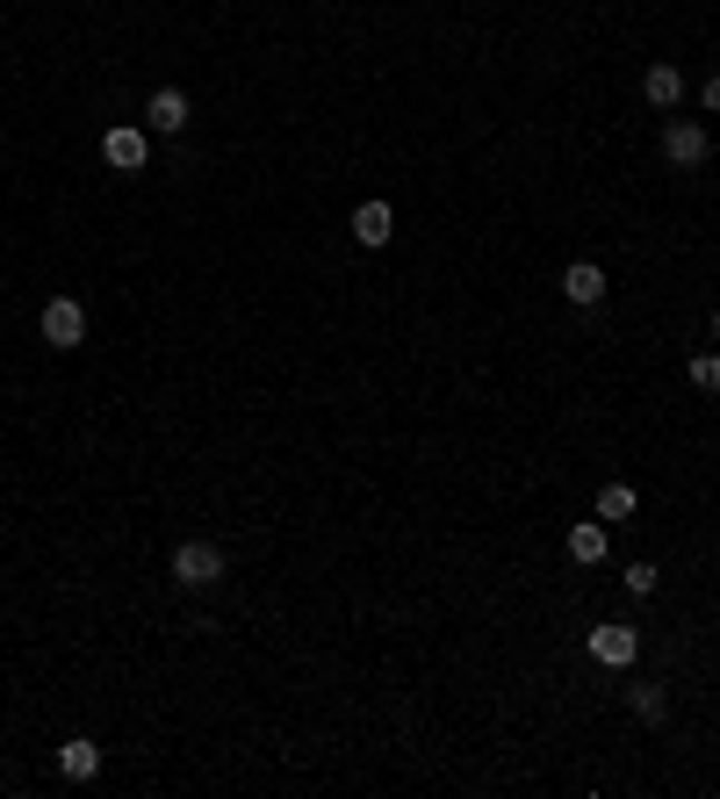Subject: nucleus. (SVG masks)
Returning <instances> with one entry per match:
<instances>
[{
    "label": "nucleus",
    "mask_w": 720,
    "mask_h": 799,
    "mask_svg": "<svg viewBox=\"0 0 720 799\" xmlns=\"http://www.w3.org/2000/svg\"><path fill=\"white\" fill-rule=\"evenodd\" d=\"M562 296H570L576 310H599V303H605V274L591 267V259H576V267L562 274Z\"/></svg>",
    "instance_id": "7"
},
{
    "label": "nucleus",
    "mask_w": 720,
    "mask_h": 799,
    "mask_svg": "<svg viewBox=\"0 0 720 799\" xmlns=\"http://www.w3.org/2000/svg\"><path fill=\"white\" fill-rule=\"evenodd\" d=\"M634 655H641V634L634 627H599V634H591V663H605V670H634Z\"/></svg>",
    "instance_id": "3"
},
{
    "label": "nucleus",
    "mask_w": 720,
    "mask_h": 799,
    "mask_svg": "<svg viewBox=\"0 0 720 799\" xmlns=\"http://www.w3.org/2000/svg\"><path fill=\"white\" fill-rule=\"evenodd\" d=\"M663 159H670V166H707V122L678 116V122L663 130Z\"/></svg>",
    "instance_id": "4"
},
{
    "label": "nucleus",
    "mask_w": 720,
    "mask_h": 799,
    "mask_svg": "<svg viewBox=\"0 0 720 799\" xmlns=\"http://www.w3.org/2000/svg\"><path fill=\"white\" fill-rule=\"evenodd\" d=\"M699 101H707V109L720 116V80H707V87H699Z\"/></svg>",
    "instance_id": "16"
},
{
    "label": "nucleus",
    "mask_w": 720,
    "mask_h": 799,
    "mask_svg": "<svg viewBox=\"0 0 720 799\" xmlns=\"http://www.w3.org/2000/svg\"><path fill=\"white\" fill-rule=\"evenodd\" d=\"M354 238L367 245V253H375V245H389V238H396V209H389V203H361V209H354Z\"/></svg>",
    "instance_id": "8"
},
{
    "label": "nucleus",
    "mask_w": 720,
    "mask_h": 799,
    "mask_svg": "<svg viewBox=\"0 0 720 799\" xmlns=\"http://www.w3.org/2000/svg\"><path fill=\"white\" fill-rule=\"evenodd\" d=\"M570 555L584 562V570H599L605 562V519H576L570 526Z\"/></svg>",
    "instance_id": "10"
},
{
    "label": "nucleus",
    "mask_w": 720,
    "mask_h": 799,
    "mask_svg": "<svg viewBox=\"0 0 720 799\" xmlns=\"http://www.w3.org/2000/svg\"><path fill=\"white\" fill-rule=\"evenodd\" d=\"M58 771H66V778H72V786H87V778H95V771H101V749H95V742H87V734H72V742H66V749H58Z\"/></svg>",
    "instance_id": "9"
},
{
    "label": "nucleus",
    "mask_w": 720,
    "mask_h": 799,
    "mask_svg": "<svg viewBox=\"0 0 720 799\" xmlns=\"http://www.w3.org/2000/svg\"><path fill=\"white\" fill-rule=\"evenodd\" d=\"M101 159L116 166V174H145V159H151V145H145V130H130V122H116L109 137H101Z\"/></svg>",
    "instance_id": "5"
},
{
    "label": "nucleus",
    "mask_w": 720,
    "mask_h": 799,
    "mask_svg": "<svg viewBox=\"0 0 720 799\" xmlns=\"http://www.w3.org/2000/svg\"><path fill=\"white\" fill-rule=\"evenodd\" d=\"M641 95H649L655 109H678V101H684V72L670 66V58H655V66L641 72Z\"/></svg>",
    "instance_id": "6"
},
{
    "label": "nucleus",
    "mask_w": 720,
    "mask_h": 799,
    "mask_svg": "<svg viewBox=\"0 0 720 799\" xmlns=\"http://www.w3.org/2000/svg\"><path fill=\"white\" fill-rule=\"evenodd\" d=\"M627 706H634L641 720H663V691H655V684H634V691H627Z\"/></svg>",
    "instance_id": "14"
},
{
    "label": "nucleus",
    "mask_w": 720,
    "mask_h": 799,
    "mask_svg": "<svg viewBox=\"0 0 720 799\" xmlns=\"http://www.w3.org/2000/svg\"><path fill=\"white\" fill-rule=\"evenodd\" d=\"M224 570H231V562H224L217 541H180L174 548V583L180 591H209V583H224Z\"/></svg>",
    "instance_id": "1"
},
{
    "label": "nucleus",
    "mask_w": 720,
    "mask_h": 799,
    "mask_svg": "<svg viewBox=\"0 0 720 799\" xmlns=\"http://www.w3.org/2000/svg\"><path fill=\"white\" fill-rule=\"evenodd\" d=\"M145 116H151V130H188V95H180V87H159Z\"/></svg>",
    "instance_id": "11"
},
{
    "label": "nucleus",
    "mask_w": 720,
    "mask_h": 799,
    "mask_svg": "<svg viewBox=\"0 0 720 799\" xmlns=\"http://www.w3.org/2000/svg\"><path fill=\"white\" fill-rule=\"evenodd\" d=\"M713 339H720V317H713Z\"/></svg>",
    "instance_id": "17"
},
{
    "label": "nucleus",
    "mask_w": 720,
    "mask_h": 799,
    "mask_svg": "<svg viewBox=\"0 0 720 799\" xmlns=\"http://www.w3.org/2000/svg\"><path fill=\"white\" fill-rule=\"evenodd\" d=\"M599 519H634V490H627V483H605V490H599Z\"/></svg>",
    "instance_id": "12"
},
{
    "label": "nucleus",
    "mask_w": 720,
    "mask_h": 799,
    "mask_svg": "<svg viewBox=\"0 0 720 799\" xmlns=\"http://www.w3.org/2000/svg\"><path fill=\"white\" fill-rule=\"evenodd\" d=\"M684 375H692L699 389L713 396V389H720V353H692V367H684Z\"/></svg>",
    "instance_id": "13"
},
{
    "label": "nucleus",
    "mask_w": 720,
    "mask_h": 799,
    "mask_svg": "<svg viewBox=\"0 0 720 799\" xmlns=\"http://www.w3.org/2000/svg\"><path fill=\"white\" fill-rule=\"evenodd\" d=\"M627 591L649 598V591H655V562H634V570H627Z\"/></svg>",
    "instance_id": "15"
},
{
    "label": "nucleus",
    "mask_w": 720,
    "mask_h": 799,
    "mask_svg": "<svg viewBox=\"0 0 720 799\" xmlns=\"http://www.w3.org/2000/svg\"><path fill=\"white\" fill-rule=\"evenodd\" d=\"M87 339V310L72 296H51L43 303V346H80Z\"/></svg>",
    "instance_id": "2"
}]
</instances>
